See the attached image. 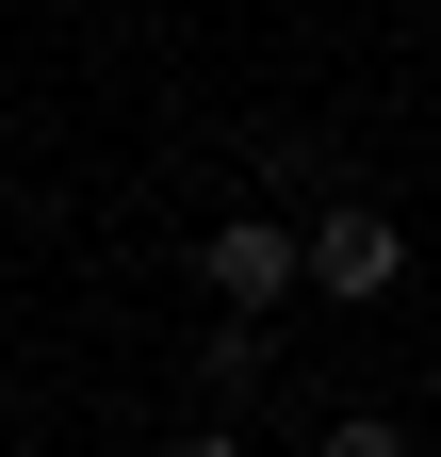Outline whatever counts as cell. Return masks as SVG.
<instances>
[{"label": "cell", "mask_w": 441, "mask_h": 457, "mask_svg": "<svg viewBox=\"0 0 441 457\" xmlns=\"http://www.w3.org/2000/svg\"><path fill=\"white\" fill-rule=\"evenodd\" d=\"M196 278H212V295H229L245 327H262V311L295 295V228H279V212H212V245H196Z\"/></svg>", "instance_id": "2"}, {"label": "cell", "mask_w": 441, "mask_h": 457, "mask_svg": "<svg viewBox=\"0 0 441 457\" xmlns=\"http://www.w3.org/2000/svg\"><path fill=\"white\" fill-rule=\"evenodd\" d=\"M163 457H245V425H229V409H212V425H180V441H163Z\"/></svg>", "instance_id": "5"}, {"label": "cell", "mask_w": 441, "mask_h": 457, "mask_svg": "<svg viewBox=\"0 0 441 457\" xmlns=\"http://www.w3.org/2000/svg\"><path fill=\"white\" fill-rule=\"evenodd\" d=\"M327 457H409V425H393V409H344V425H327Z\"/></svg>", "instance_id": "4"}, {"label": "cell", "mask_w": 441, "mask_h": 457, "mask_svg": "<svg viewBox=\"0 0 441 457\" xmlns=\"http://www.w3.org/2000/svg\"><path fill=\"white\" fill-rule=\"evenodd\" d=\"M262 343H279V327H245V311H229V327H212V343H196V360H212V409H229V392L262 376Z\"/></svg>", "instance_id": "3"}, {"label": "cell", "mask_w": 441, "mask_h": 457, "mask_svg": "<svg viewBox=\"0 0 441 457\" xmlns=\"http://www.w3.org/2000/svg\"><path fill=\"white\" fill-rule=\"evenodd\" d=\"M295 278H311V295H344V311H360V295H393V278H409V228L344 196V212H327L311 245H295Z\"/></svg>", "instance_id": "1"}]
</instances>
